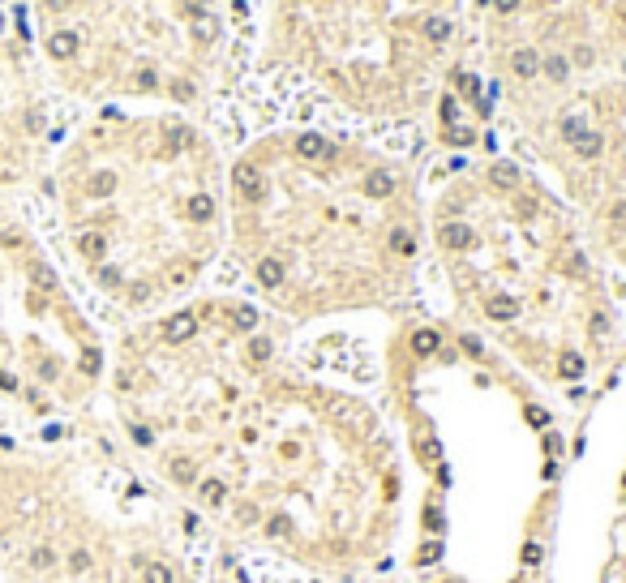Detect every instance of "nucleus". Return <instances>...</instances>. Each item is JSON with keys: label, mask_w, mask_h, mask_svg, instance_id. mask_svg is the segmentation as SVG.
I'll return each mask as SVG.
<instances>
[{"label": "nucleus", "mask_w": 626, "mask_h": 583, "mask_svg": "<svg viewBox=\"0 0 626 583\" xmlns=\"http://www.w3.org/2000/svg\"><path fill=\"white\" fill-rule=\"evenodd\" d=\"M361 583H416V579L404 575V571H391V575H374V579H361Z\"/></svg>", "instance_id": "12"}, {"label": "nucleus", "mask_w": 626, "mask_h": 583, "mask_svg": "<svg viewBox=\"0 0 626 583\" xmlns=\"http://www.w3.org/2000/svg\"><path fill=\"white\" fill-rule=\"evenodd\" d=\"M485 94L626 73V0H476Z\"/></svg>", "instance_id": "10"}, {"label": "nucleus", "mask_w": 626, "mask_h": 583, "mask_svg": "<svg viewBox=\"0 0 626 583\" xmlns=\"http://www.w3.org/2000/svg\"><path fill=\"white\" fill-rule=\"evenodd\" d=\"M56 94L30 47L26 22L0 5V193L18 198L39 189L47 155L56 146Z\"/></svg>", "instance_id": "11"}, {"label": "nucleus", "mask_w": 626, "mask_h": 583, "mask_svg": "<svg viewBox=\"0 0 626 583\" xmlns=\"http://www.w3.org/2000/svg\"><path fill=\"white\" fill-rule=\"evenodd\" d=\"M240 82L228 142L266 116H317L421 151L493 133L476 0H232Z\"/></svg>", "instance_id": "5"}, {"label": "nucleus", "mask_w": 626, "mask_h": 583, "mask_svg": "<svg viewBox=\"0 0 626 583\" xmlns=\"http://www.w3.org/2000/svg\"><path fill=\"white\" fill-rule=\"evenodd\" d=\"M228 133L181 107H86L43 168L47 240L112 331L219 283Z\"/></svg>", "instance_id": "4"}, {"label": "nucleus", "mask_w": 626, "mask_h": 583, "mask_svg": "<svg viewBox=\"0 0 626 583\" xmlns=\"http://www.w3.org/2000/svg\"><path fill=\"white\" fill-rule=\"evenodd\" d=\"M540 583H626V365L575 425Z\"/></svg>", "instance_id": "9"}, {"label": "nucleus", "mask_w": 626, "mask_h": 583, "mask_svg": "<svg viewBox=\"0 0 626 583\" xmlns=\"http://www.w3.org/2000/svg\"><path fill=\"white\" fill-rule=\"evenodd\" d=\"M429 309L579 425L626 365V279L497 133L425 159Z\"/></svg>", "instance_id": "2"}, {"label": "nucleus", "mask_w": 626, "mask_h": 583, "mask_svg": "<svg viewBox=\"0 0 626 583\" xmlns=\"http://www.w3.org/2000/svg\"><path fill=\"white\" fill-rule=\"evenodd\" d=\"M112 326L60 266L43 228L0 193V408L35 429L99 412Z\"/></svg>", "instance_id": "7"}, {"label": "nucleus", "mask_w": 626, "mask_h": 583, "mask_svg": "<svg viewBox=\"0 0 626 583\" xmlns=\"http://www.w3.org/2000/svg\"><path fill=\"white\" fill-rule=\"evenodd\" d=\"M26 35L73 107H181L228 133L240 82L232 0H26Z\"/></svg>", "instance_id": "6"}, {"label": "nucleus", "mask_w": 626, "mask_h": 583, "mask_svg": "<svg viewBox=\"0 0 626 583\" xmlns=\"http://www.w3.org/2000/svg\"><path fill=\"white\" fill-rule=\"evenodd\" d=\"M493 133L545 172L626 279V73L493 94Z\"/></svg>", "instance_id": "8"}, {"label": "nucleus", "mask_w": 626, "mask_h": 583, "mask_svg": "<svg viewBox=\"0 0 626 583\" xmlns=\"http://www.w3.org/2000/svg\"><path fill=\"white\" fill-rule=\"evenodd\" d=\"M395 318L292 326L211 283L112 331L99 420L275 583L391 575L416 528V463L391 391Z\"/></svg>", "instance_id": "1"}, {"label": "nucleus", "mask_w": 626, "mask_h": 583, "mask_svg": "<svg viewBox=\"0 0 626 583\" xmlns=\"http://www.w3.org/2000/svg\"><path fill=\"white\" fill-rule=\"evenodd\" d=\"M228 257L292 326L429 305V151L317 116H266L228 142Z\"/></svg>", "instance_id": "3"}]
</instances>
